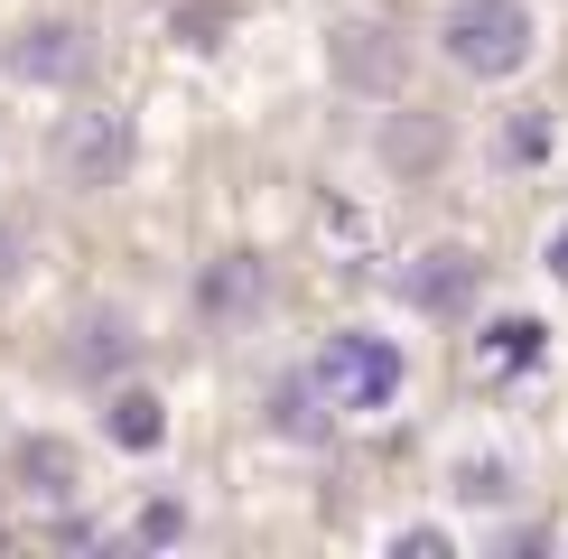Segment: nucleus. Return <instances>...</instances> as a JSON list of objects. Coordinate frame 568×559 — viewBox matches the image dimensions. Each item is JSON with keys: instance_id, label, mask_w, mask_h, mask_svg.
<instances>
[{"instance_id": "f257e3e1", "label": "nucleus", "mask_w": 568, "mask_h": 559, "mask_svg": "<svg viewBox=\"0 0 568 559\" xmlns=\"http://www.w3.org/2000/svg\"><path fill=\"white\" fill-rule=\"evenodd\" d=\"M438 47H447L457 75L504 84V75L531 65V10H523V0H457V10L438 19Z\"/></svg>"}, {"instance_id": "f03ea898", "label": "nucleus", "mask_w": 568, "mask_h": 559, "mask_svg": "<svg viewBox=\"0 0 568 559\" xmlns=\"http://www.w3.org/2000/svg\"><path fill=\"white\" fill-rule=\"evenodd\" d=\"M317 383H326V402H336V410H392V402H400V383H410V364H400V345H392V336H364V326H345V336H326Z\"/></svg>"}, {"instance_id": "7ed1b4c3", "label": "nucleus", "mask_w": 568, "mask_h": 559, "mask_svg": "<svg viewBox=\"0 0 568 559\" xmlns=\"http://www.w3.org/2000/svg\"><path fill=\"white\" fill-rule=\"evenodd\" d=\"M57 169L75 186H112L131 169V112H65L57 122Z\"/></svg>"}, {"instance_id": "20e7f679", "label": "nucleus", "mask_w": 568, "mask_h": 559, "mask_svg": "<svg viewBox=\"0 0 568 559\" xmlns=\"http://www.w3.org/2000/svg\"><path fill=\"white\" fill-rule=\"evenodd\" d=\"M93 65V38L75 29V19H38V29L10 38V75L19 84H75Z\"/></svg>"}, {"instance_id": "39448f33", "label": "nucleus", "mask_w": 568, "mask_h": 559, "mask_svg": "<svg viewBox=\"0 0 568 559\" xmlns=\"http://www.w3.org/2000/svg\"><path fill=\"white\" fill-rule=\"evenodd\" d=\"M476 252L466 243H438V252H419L410 271H400V298H410V308H429V317H457L466 298H476Z\"/></svg>"}, {"instance_id": "423d86ee", "label": "nucleus", "mask_w": 568, "mask_h": 559, "mask_svg": "<svg viewBox=\"0 0 568 559\" xmlns=\"http://www.w3.org/2000/svg\"><path fill=\"white\" fill-rule=\"evenodd\" d=\"M326 57H336V84H354V93H392L400 84V47H392V29H373V19H345V29L326 38Z\"/></svg>"}, {"instance_id": "0eeeda50", "label": "nucleus", "mask_w": 568, "mask_h": 559, "mask_svg": "<svg viewBox=\"0 0 568 559\" xmlns=\"http://www.w3.org/2000/svg\"><path fill=\"white\" fill-rule=\"evenodd\" d=\"M271 429H280V438H298V448H317V438L336 429V402H326L317 373H290V383L271 392Z\"/></svg>"}, {"instance_id": "6e6552de", "label": "nucleus", "mask_w": 568, "mask_h": 559, "mask_svg": "<svg viewBox=\"0 0 568 559\" xmlns=\"http://www.w3.org/2000/svg\"><path fill=\"white\" fill-rule=\"evenodd\" d=\"M196 298H205V317H252L262 308V262H252V252H224Z\"/></svg>"}, {"instance_id": "1a4fd4ad", "label": "nucleus", "mask_w": 568, "mask_h": 559, "mask_svg": "<svg viewBox=\"0 0 568 559\" xmlns=\"http://www.w3.org/2000/svg\"><path fill=\"white\" fill-rule=\"evenodd\" d=\"M103 429L122 438V448L150 457L159 438H169V410H159V392H112V410H103Z\"/></svg>"}, {"instance_id": "9d476101", "label": "nucleus", "mask_w": 568, "mask_h": 559, "mask_svg": "<svg viewBox=\"0 0 568 559\" xmlns=\"http://www.w3.org/2000/svg\"><path fill=\"white\" fill-rule=\"evenodd\" d=\"M540 345H550V326H540V317H494V326H485V364H494V373L540 364Z\"/></svg>"}, {"instance_id": "9b49d317", "label": "nucleus", "mask_w": 568, "mask_h": 559, "mask_svg": "<svg viewBox=\"0 0 568 559\" xmlns=\"http://www.w3.org/2000/svg\"><path fill=\"white\" fill-rule=\"evenodd\" d=\"M383 159H392V169H438V159H447V131H438V122H392V131H383Z\"/></svg>"}, {"instance_id": "f8f14e48", "label": "nucleus", "mask_w": 568, "mask_h": 559, "mask_svg": "<svg viewBox=\"0 0 568 559\" xmlns=\"http://www.w3.org/2000/svg\"><path fill=\"white\" fill-rule=\"evenodd\" d=\"M75 364H84V373H122V364H131V326H122V317H84Z\"/></svg>"}, {"instance_id": "ddd939ff", "label": "nucleus", "mask_w": 568, "mask_h": 559, "mask_svg": "<svg viewBox=\"0 0 568 559\" xmlns=\"http://www.w3.org/2000/svg\"><path fill=\"white\" fill-rule=\"evenodd\" d=\"M504 485H513V476H504V466H494V457H466L447 495H457V504H504Z\"/></svg>"}, {"instance_id": "4468645a", "label": "nucleus", "mask_w": 568, "mask_h": 559, "mask_svg": "<svg viewBox=\"0 0 568 559\" xmlns=\"http://www.w3.org/2000/svg\"><path fill=\"white\" fill-rule=\"evenodd\" d=\"M29 476H38V495H65V448H29Z\"/></svg>"}, {"instance_id": "2eb2a0df", "label": "nucleus", "mask_w": 568, "mask_h": 559, "mask_svg": "<svg viewBox=\"0 0 568 559\" xmlns=\"http://www.w3.org/2000/svg\"><path fill=\"white\" fill-rule=\"evenodd\" d=\"M178 531H186L178 504H150V512H140V541H178Z\"/></svg>"}, {"instance_id": "dca6fc26", "label": "nucleus", "mask_w": 568, "mask_h": 559, "mask_svg": "<svg viewBox=\"0 0 568 559\" xmlns=\"http://www.w3.org/2000/svg\"><path fill=\"white\" fill-rule=\"evenodd\" d=\"M550 150V122H540V112H523V122H513V159H540Z\"/></svg>"}, {"instance_id": "f3484780", "label": "nucleus", "mask_w": 568, "mask_h": 559, "mask_svg": "<svg viewBox=\"0 0 568 559\" xmlns=\"http://www.w3.org/2000/svg\"><path fill=\"white\" fill-rule=\"evenodd\" d=\"M392 559H447V531H400Z\"/></svg>"}, {"instance_id": "a211bd4d", "label": "nucleus", "mask_w": 568, "mask_h": 559, "mask_svg": "<svg viewBox=\"0 0 568 559\" xmlns=\"http://www.w3.org/2000/svg\"><path fill=\"white\" fill-rule=\"evenodd\" d=\"M540 262H550V271L568 280V224H550V243H540Z\"/></svg>"}, {"instance_id": "6ab92c4d", "label": "nucleus", "mask_w": 568, "mask_h": 559, "mask_svg": "<svg viewBox=\"0 0 568 559\" xmlns=\"http://www.w3.org/2000/svg\"><path fill=\"white\" fill-rule=\"evenodd\" d=\"M10 262H19V243H10V233H0V280H10Z\"/></svg>"}, {"instance_id": "aec40b11", "label": "nucleus", "mask_w": 568, "mask_h": 559, "mask_svg": "<svg viewBox=\"0 0 568 559\" xmlns=\"http://www.w3.org/2000/svg\"><path fill=\"white\" fill-rule=\"evenodd\" d=\"M0 541H10V522H0Z\"/></svg>"}]
</instances>
